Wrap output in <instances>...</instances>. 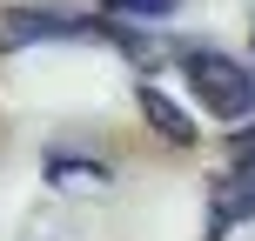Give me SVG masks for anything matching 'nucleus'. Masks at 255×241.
I'll return each instance as SVG.
<instances>
[{
    "label": "nucleus",
    "instance_id": "3",
    "mask_svg": "<svg viewBox=\"0 0 255 241\" xmlns=\"http://www.w3.org/2000/svg\"><path fill=\"white\" fill-rule=\"evenodd\" d=\"M141 114H148V127L161 141H175V148H195V121H188V107H175L161 87H141Z\"/></svg>",
    "mask_w": 255,
    "mask_h": 241
},
{
    "label": "nucleus",
    "instance_id": "7",
    "mask_svg": "<svg viewBox=\"0 0 255 241\" xmlns=\"http://www.w3.org/2000/svg\"><path fill=\"white\" fill-rule=\"evenodd\" d=\"M235 148H249V154H255V134H249V141H235Z\"/></svg>",
    "mask_w": 255,
    "mask_h": 241
},
{
    "label": "nucleus",
    "instance_id": "1",
    "mask_svg": "<svg viewBox=\"0 0 255 241\" xmlns=\"http://www.w3.org/2000/svg\"><path fill=\"white\" fill-rule=\"evenodd\" d=\"M181 67H188V87L202 94L208 114H222V121L255 114V67L229 61V54H181Z\"/></svg>",
    "mask_w": 255,
    "mask_h": 241
},
{
    "label": "nucleus",
    "instance_id": "5",
    "mask_svg": "<svg viewBox=\"0 0 255 241\" xmlns=\"http://www.w3.org/2000/svg\"><path fill=\"white\" fill-rule=\"evenodd\" d=\"M47 174H54V181H88V188H101V181H108L101 167H88V161H81V167H74V161H47Z\"/></svg>",
    "mask_w": 255,
    "mask_h": 241
},
{
    "label": "nucleus",
    "instance_id": "2",
    "mask_svg": "<svg viewBox=\"0 0 255 241\" xmlns=\"http://www.w3.org/2000/svg\"><path fill=\"white\" fill-rule=\"evenodd\" d=\"M94 27H74L47 7H0V54H20V47H40V40H81Z\"/></svg>",
    "mask_w": 255,
    "mask_h": 241
},
{
    "label": "nucleus",
    "instance_id": "6",
    "mask_svg": "<svg viewBox=\"0 0 255 241\" xmlns=\"http://www.w3.org/2000/svg\"><path fill=\"white\" fill-rule=\"evenodd\" d=\"M101 7H115V13H148V20H161V13H175V0H101Z\"/></svg>",
    "mask_w": 255,
    "mask_h": 241
},
{
    "label": "nucleus",
    "instance_id": "4",
    "mask_svg": "<svg viewBox=\"0 0 255 241\" xmlns=\"http://www.w3.org/2000/svg\"><path fill=\"white\" fill-rule=\"evenodd\" d=\"M222 215H255V154H242V161H235V174L222 181Z\"/></svg>",
    "mask_w": 255,
    "mask_h": 241
}]
</instances>
